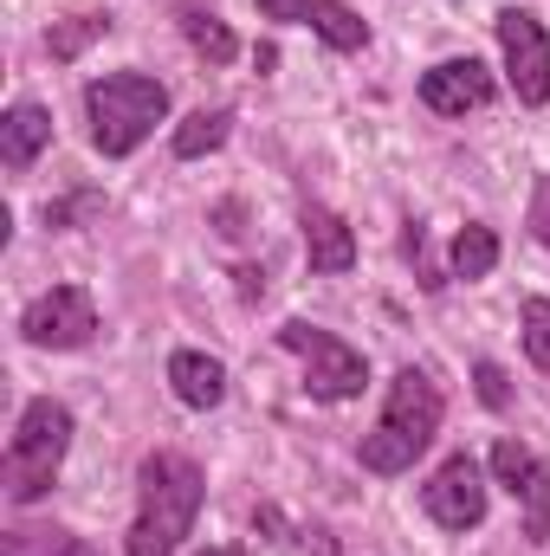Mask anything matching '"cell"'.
Listing matches in <instances>:
<instances>
[{"label":"cell","mask_w":550,"mask_h":556,"mask_svg":"<svg viewBox=\"0 0 550 556\" xmlns=\"http://www.w3.org/2000/svg\"><path fill=\"white\" fill-rule=\"evenodd\" d=\"M72 453V408L52 402V395H33L20 420H13V440H7V459H0V485L13 505H33L52 492L59 466Z\"/></svg>","instance_id":"cell-4"},{"label":"cell","mask_w":550,"mask_h":556,"mask_svg":"<svg viewBox=\"0 0 550 556\" xmlns=\"http://www.w3.org/2000/svg\"><path fill=\"white\" fill-rule=\"evenodd\" d=\"M473 382H479V402H486L492 415H505V408H512V382H505V369H499V363H473Z\"/></svg>","instance_id":"cell-21"},{"label":"cell","mask_w":550,"mask_h":556,"mask_svg":"<svg viewBox=\"0 0 550 556\" xmlns=\"http://www.w3.org/2000/svg\"><path fill=\"white\" fill-rule=\"evenodd\" d=\"M260 20H278V26H311L330 52H363L370 46V26L363 13H350L343 0H253Z\"/></svg>","instance_id":"cell-10"},{"label":"cell","mask_w":550,"mask_h":556,"mask_svg":"<svg viewBox=\"0 0 550 556\" xmlns=\"http://www.w3.org/2000/svg\"><path fill=\"white\" fill-rule=\"evenodd\" d=\"M227 137H234V111H227V104H214V111H195V117H182L168 149H175L182 162H195V155H214Z\"/></svg>","instance_id":"cell-16"},{"label":"cell","mask_w":550,"mask_h":556,"mask_svg":"<svg viewBox=\"0 0 550 556\" xmlns=\"http://www.w3.org/2000/svg\"><path fill=\"white\" fill-rule=\"evenodd\" d=\"M168 389H175L182 408L208 415V408L227 402V369H221L214 356H201V350H175V356H168Z\"/></svg>","instance_id":"cell-14"},{"label":"cell","mask_w":550,"mask_h":556,"mask_svg":"<svg viewBox=\"0 0 550 556\" xmlns=\"http://www.w3.org/2000/svg\"><path fill=\"white\" fill-rule=\"evenodd\" d=\"M20 337L33 350H85L98 337V304L85 285H52L20 311Z\"/></svg>","instance_id":"cell-7"},{"label":"cell","mask_w":550,"mask_h":556,"mask_svg":"<svg viewBox=\"0 0 550 556\" xmlns=\"http://www.w3.org/2000/svg\"><path fill=\"white\" fill-rule=\"evenodd\" d=\"M162 117H168V85L149 72H104L85 85V124L104 162H124L130 149H142Z\"/></svg>","instance_id":"cell-3"},{"label":"cell","mask_w":550,"mask_h":556,"mask_svg":"<svg viewBox=\"0 0 550 556\" xmlns=\"http://www.w3.org/2000/svg\"><path fill=\"white\" fill-rule=\"evenodd\" d=\"M532 233L550 247V175L538 181V194H532Z\"/></svg>","instance_id":"cell-24"},{"label":"cell","mask_w":550,"mask_h":556,"mask_svg":"<svg viewBox=\"0 0 550 556\" xmlns=\"http://www.w3.org/2000/svg\"><path fill=\"white\" fill-rule=\"evenodd\" d=\"M278 343L304 363V389H311L317 402H357V395L370 389V363H363V350L343 343L337 330H317V324L291 317V324L278 330Z\"/></svg>","instance_id":"cell-5"},{"label":"cell","mask_w":550,"mask_h":556,"mask_svg":"<svg viewBox=\"0 0 550 556\" xmlns=\"http://www.w3.org/2000/svg\"><path fill=\"white\" fill-rule=\"evenodd\" d=\"M201 556H247V551H234V544H221V551H201Z\"/></svg>","instance_id":"cell-26"},{"label":"cell","mask_w":550,"mask_h":556,"mask_svg":"<svg viewBox=\"0 0 550 556\" xmlns=\"http://www.w3.org/2000/svg\"><path fill=\"white\" fill-rule=\"evenodd\" d=\"M182 33H188V46H195L208 65H234V59H240V39H234L227 20L208 13V7H182Z\"/></svg>","instance_id":"cell-18"},{"label":"cell","mask_w":550,"mask_h":556,"mask_svg":"<svg viewBox=\"0 0 550 556\" xmlns=\"http://www.w3.org/2000/svg\"><path fill=\"white\" fill-rule=\"evenodd\" d=\"M85 214H98V194H72V201H46V227H72V220H85Z\"/></svg>","instance_id":"cell-23"},{"label":"cell","mask_w":550,"mask_h":556,"mask_svg":"<svg viewBox=\"0 0 550 556\" xmlns=\"http://www.w3.org/2000/svg\"><path fill=\"white\" fill-rule=\"evenodd\" d=\"M111 33V13H72V20H52V33H46V52L59 59V65H72L91 39H104Z\"/></svg>","instance_id":"cell-19"},{"label":"cell","mask_w":550,"mask_h":556,"mask_svg":"<svg viewBox=\"0 0 550 556\" xmlns=\"http://www.w3.org/2000/svg\"><path fill=\"white\" fill-rule=\"evenodd\" d=\"M499 52H505V85L518 91V104H550V33L532 7H505L499 20Z\"/></svg>","instance_id":"cell-6"},{"label":"cell","mask_w":550,"mask_h":556,"mask_svg":"<svg viewBox=\"0 0 550 556\" xmlns=\"http://www.w3.org/2000/svg\"><path fill=\"white\" fill-rule=\"evenodd\" d=\"M0 556H98V544L78 531H59V525H33V531H7Z\"/></svg>","instance_id":"cell-17"},{"label":"cell","mask_w":550,"mask_h":556,"mask_svg":"<svg viewBox=\"0 0 550 556\" xmlns=\"http://www.w3.org/2000/svg\"><path fill=\"white\" fill-rule=\"evenodd\" d=\"M240 298H266V273H253V266H240Z\"/></svg>","instance_id":"cell-25"},{"label":"cell","mask_w":550,"mask_h":556,"mask_svg":"<svg viewBox=\"0 0 550 556\" xmlns=\"http://www.w3.org/2000/svg\"><path fill=\"white\" fill-rule=\"evenodd\" d=\"M492 479L525 511V544H550V466L545 459L525 440H499L492 446Z\"/></svg>","instance_id":"cell-9"},{"label":"cell","mask_w":550,"mask_h":556,"mask_svg":"<svg viewBox=\"0 0 550 556\" xmlns=\"http://www.w3.org/2000/svg\"><path fill=\"white\" fill-rule=\"evenodd\" d=\"M402 253H409V266L414 273H421V285H427V291H440V285H447V278H440V266H434V260H427V233H421V227H402Z\"/></svg>","instance_id":"cell-22"},{"label":"cell","mask_w":550,"mask_h":556,"mask_svg":"<svg viewBox=\"0 0 550 556\" xmlns=\"http://www.w3.org/2000/svg\"><path fill=\"white\" fill-rule=\"evenodd\" d=\"M492 266H499V233H492L486 220H466V227L453 233V253H447V273H453V278H466V285H473V278H486Z\"/></svg>","instance_id":"cell-15"},{"label":"cell","mask_w":550,"mask_h":556,"mask_svg":"<svg viewBox=\"0 0 550 556\" xmlns=\"http://www.w3.org/2000/svg\"><path fill=\"white\" fill-rule=\"evenodd\" d=\"M486 472H479V459L473 453H453V459H440L434 466V479L421 485V511L440 525V531H479L486 525Z\"/></svg>","instance_id":"cell-8"},{"label":"cell","mask_w":550,"mask_h":556,"mask_svg":"<svg viewBox=\"0 0 550 556\" xmlns=\"http://www.w3.org/2000/svg\"><path fill=\"white\" fill-rule=\"evenodd\" d=\"M518 330H525V356L550 376V298H525L518 304Z\"/></svg>","instance_id":"cell-20"},{"label":"cell","mask_w":550,"mask_h":556,"mask_svg":"<svg viewBox=\"0 0 550 556\" xmlns=\"http://www.w3.org/2000/svg\"><path fill=\"white\" fill-rule=\"evenodd\" d=\"M298 227H304V260H311V273H324V278H337V273H350L357 266V233H350V220L343 214H330V207H304L298 214Z\"/></svg>","instance_id":"cell-12"},{"label":"cell","mask_w":550,"mask_h":556,"mask_svg":"<svg viewBox=\"0 0 550 556\" xmlns=\"http://www.w3.org/2000/svg\"><path fill=\"white\" fill-rule=\"evenodd\" d=\"M440 415H447V402H440V389H434V376L427 369H396V382H389V402H383V420L363 433V446H357V459H363V472H383V479H396V472H409L414 459L434 446V433H440Z\"/></svg>","instance_id":"cell-2"},{"label":"cell","mask_w":550,"mask_h":556,"mask_svg":"<svg viewBox=\"0 0 550 556\" xmlns=\"http://www.w3.org/2000/svg\"><path fill=\"white\" fill-rule=\"evenodd\" d=\"M421 104L434 117H466L479 104H492V72L466 52V59H440L434 72H421Z\"/></svg>","instance_id":"cell-11"},{"label":"cell","mask_w":550,"mask_h":556,"mask_svg":"<svg viewBox=\"0 0 550 556\" xmlns=\"http://www.w3.org/2000/svg\"><path fill=\"white\" fill-rule=\"evenodd\" d=\"M46 142H52V111H46V104H33V98L7 104V117H0V162H7L13 175H26Z\"/></svg>","instance_id":"cell-13"},{"label":"cell","mask_w":550,"mask_h":556,"mask_svg":"<svg viewBox=\"0 0 550 556\" xmlns=\"http://www.w3.org/2000/svg\"><path fill=\"white\" fill-rule=\"evenodd\" d=\"M208 498V479L188 453H149L137 472V518H130V556H175L195 531Z\"/></svg>","instance_id":"cell-1"}]
</instances>
